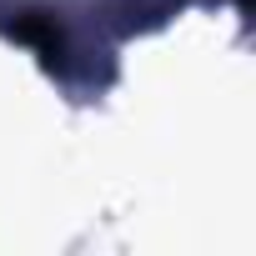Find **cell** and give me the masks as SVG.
Masks as SVG:
<instances>
[{
	"label": "cell",
	"instance_id": "obj_1",
	"mask_svg": "<svg viewBox=\"0 0 256 256\" xmlns=\"http://www.w3.org/2000/svg\"><path fill=\"white\" fill-rule=\"evenodd\" d=\"M16 40H26L30 50H40V60L46 66H60V56H66V36H60V26H56V16L50 10H16L10 20H0Z\"/></svg>",
	"mask_w": 256,
	"mask_h": 256
}]
</instances>
